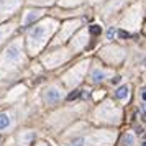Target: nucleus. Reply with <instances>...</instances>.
Wrapping results in <instances>:
<instances>
[{
    "instance_id": "obj_1",
    "label": "nucleus",
    "mask_w": 146,
    "mask_h": 146,
    "mask_svg": "<svg viewBox=\"0 0 146 146\" xmlns=\"http://www.w3.org/2000/svg\"><path fill=\"white\" fill-rule=\"evenodd\" d=\"M59 99H61V90L56 89V87L48 89L46 94H44V100H46L48 104H54V102H58Z\"/></svg>"
},
{
    "instance_id": "obj_2",
    "label": "nucleus",
    "mask_w": 146,
    "mask_h": 146,
    "mask_svg": "<svg viewBox=\"0 0 146 146\" xmlns=\"http://www.w3.org/2000/svg\"><path fill=\"white\" fill-rule=\"evenodd\" d=\"M10 123H12V118H10V115L5 112L0 113V131L2 130H7L8 126H10Z\"/></svg>"
},
{
    "instance_id": "obj_3",
    "label": "nucleus",
    "mask_w": 146,
    "mask_h": 146,
    "mask_svg": "<svg viewBox=\"0 0 146 146\" xmlns=\"http://www.w3.org/2000/svg\"><path fill=\"white\" fill-rule=\"evenodd\" d=\"M115 97L120 100H125L128 97V87L126 86H121L120 89H117V92H115Z\"/></svg>"
},
{
    "instance_id": "obj_4",
    "label": "nucleus",
    "mask_w": 146,
    "mask_h": 146,
    "mask_svg": "<svg viewBox=\"0 0 146 146\" xmlns=\"http://www.w3.org/2000/svg\"><path fill=\"white\" fill-rule=\"evenodd\" d=\"M104 77H105V72H104V71H100V69H95V71L92 72V80H94V82H100Z\"/></svg>"
},
{
    "instance_id": "obj_5",
    "label": "nucleus",
    "mask_w": 146,
    "mask_h": 146,
    "mask_svg": "<svg viewBox=\"0 0 146 146\" xmlns=\"http://www.w3.org/2000/svg\"><path fill=\"white\" fill-rule=\"evenodd\" d=\"M84 143H86V138H84V136H79V138L72 139L67 146H84Z\"/></svg>"
},
{
    "instance_id": "obj_6",
    "label": "nucleus",
    "mask_w": 146,
    "mask_h": 146,
    "mask_svg": "<svg viewBox=\"0 0 146 146\" xmlns=\"http://www.w3.org/2000/svg\"><path fill=\"white\" fill-rule=\"evenodd\" d=\"M123 145H125V146H133V145H135V138H133L130 133L123 136Z\"/></svg>"
},
{
    "instance_id": "obj_7",
    "label": "nucleus",
    "mask_w": 146,
    "mask_h": 146,
    "mask_svg": "<svg viewBox=\"0 0 146 146\" xmlns=\"http://www.w3.org/2000/svg\"><path fill=\"white\" fill-rule=\"evenodd\" d=\"M30 13H31V15H28L27 18H25V25H28V23H30V21L33 20V18H36V17H40V13H41V12H30Z\"/></svg>"
},
{
    "instance_id": "obj_8",
    "label": "nucleus",
    "mask_w": 146,
    "mask_h": 146,
    "mask_svg": "<svg viewBox=\"0 0 146 146\" xmlns=\"http://www.w3.org/2000/svg\"><path fill=\"white\" fill-rule=\"evenodd\" d=\"M102 33V28L99 27V25H92L90 27V35H94V36H97V35Z\"/></svg>"
},
{
    "instance_id": "obj_9",
    "label": "nucleus",
    "mask_w": 146,
    "mask_h": 146,
    "mask_svg": "<svg viewBox=\"0 0 146 146\" xmlns=\"http://www.w3.org/2000/svg\"><path fill=\"white\" fill-rule=\"evenodd\" d=\"M80 97V90H72V92L67 95V100H76Z\"/></svg>"
},
{
    "instance_id": "obj_10",
    "label": "nucleus",
    "mask_w": 146,
    "mask_h": 146,
    "mask_svg": "<svg viewBox=\"0 0 146 146\" xmlns=\"http://www.w3.org/2000/svg\"><path fill=\"white\" fill-rule=\"evenodd\" d=\"M120 36H121V38H128L130 35H128V33H125V31H120Z\"/></svg>"
},
{
    "instance_id": "obj_11",
    "label": "nucleus",
    "mask_w": 146,
    "mask_h": 146,
    "mask_svg": "<svg viewBox=\"0 0 146 146\" xmlns=\"http://www.w3.org/2000/svg\"><path fill=\"white\" fill-rule=\"evenodd\" d=\"M120 82V77H115V79H112V84H118Z\"/></svg>"
}]
</instances>
